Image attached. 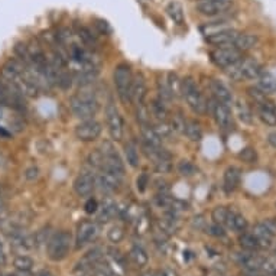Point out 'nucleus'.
I'll use <instances>...</instances> for the list:
<instances>
[{"label": "nucleus", "instance_id": "obj_33", "mask_svg": "<svg viewBox=\"0 0 276 276\" xmlns=\"http://www.w3.org/2000/svg\"><path fill=\"white\" fill-rule=\"evenodd\" d=\"M129 257H130V259H132V262H133L136 266H139V268L146 266L149 262L148 253H146V252H145L142 247H139V246L132 247L130 253H129Z\"/></svg>", "mask_w": 276, "mask_h": 276}, {"label": "nucleus", "instance_id": "obj_54", "mask_svg": "<svg viewBox=\"0 0 276 276\" xmlns=\"http://www.w3.org/2000/svg\"><path fill=\"white\" fill-rule=\"evenodd\" d=\"M156 276H178L176 275V272L175 271H172V269H168V268H165V269H161V271H158V272H155Z\"/></svg>", "mask_w": 276, "mask_h": 276}, {"label": "nucleus", "instance_id": "obj_44", "mask_svg": "<svg viewBox=\"0 0 276 276\" xmlns=\"http://www.w3.org/2000/svg\"><path fill=\"white\" fill-rule=\"evenodd\" d=\"M226 74L233 81H243V75H242V69H240V61H237L233 65L227 67L226 68Z\"/></svg>", "mask_w": 276, "mask_h": 276}, {"label": "nucleus", "instance_id": "obj_2", "mask_svg": "<svg viewBox=\"0 0 276 276\" xmlns=\"http://www.w3.org/2000/svg\"><path fill=\"white\" fill-rule=\"evenodd\" d=\"M72 247V236L69 232H57L46 242V255L52 262H61L69 255Z\"/></svg>", "mask_w": 276, "mask_h": 276}, {"label": "nucleus", "instance_id": "obj_29", "mask_svg": "<svg viewBox=\"0 0 276 276\" xmlns=\"http://www.w3.org/2000/svg\"><path fill=\"white\" fill-rule=\"evenodd\" d=\"M247 226H249V224H247V220H246L242 214L233 211L226 227L230 229V230H233V232L242 233V232H246V230H247Z\"/></svg>", "mask_w": 276, "mask_h": 276}, {"label": "nucleus", "instance_id": "obj_17", "mask_svg": "<svg viewBox=\"0 0 276 276\" xmlns=\"http://www.w3.org/2000/svg\"><path fill=\"white\" fill-rule=\"evenodd\" d=\"M240 69H242L243 80H257L260 77V74L263 72L262 65L252 58H244V60L242 58L240 60Z\"/></svg>", "mask_w": 276, "mask_h": 276}, {"label": "nucleus", "instance_id": "obj_50", "mask_svg": "<svg viewBox=\"0 0 276 276\" xmlns=\"http://www.w3.org/2000/svg\"><path fill=\"white\" fill-rule=\"evenodd\" d=\"M23 175L28 181H35V179L39 178V170H38V167H29V168L25 170Z\"/></svg>", "mask_w": 276, "mask_h": 276}, {"label": "nucleus", "instance_id": "obj_13", "mask_svg": "<svg viewBox=\"0 0 276 276\" xmlns=\"http://www.w3.org/2000/svg\"><path fill=\"white\" fill-rule=\"evenodd\" d=\"M236 262L244 269V271H260L262 272V263H263V256L256 255V252H240L234 255Z\"/></svg>", "mask_w": 276, "mask_h": 276}, {"label": "nucleus", "instance_id": "obj_58", "mask_svg": "<svg viewBox=\"0 0 276 276\" xmlns=\"http://www.w3.org/2000/svg\"><path fill=\"white\" fill-rule=\"evenodd\" d=\"M35 276H54V274L49 272V271H41V272H38Z\"/></svg>", "mask_w": 276, "mask_h": 276}, {"label": "nucleus", "instance_id": "obj_26", "mask_svg": "<svg viewBox=\"0 0 276 276\" xmlns=\"http://www.w3.org/2000/svg\"><path fill=\"white\" fill-rule=\"evenodd\" d=\"M140 130H142V138H143L145 143H148L150 146H155V148H161L162 139L158 136V133L155 132V129L152 128V125L140 126Z\"/></svg>", "mask_w": 276, "mask_h": 276}, {"label": "nucleus", "instance_id": "obj_18", "mask_svg": "<svg viewBox=\"0 0 276 276\" xmlns=\"http://www.w3.org/2000/svg\"><path fill=\"white\" fill-rule=\"evenodd\" d=\"M210 90H211L212 96L217 102H221L224 104H230L233 102V96L232 91L229 90V87L221 83L220 80H211L210 81Z\"/></svg>", "mask_w": 276, "mask_h": 276}, {"label": "nucleus", "instance_id": "obj_23", "mask_svg": "<svg viewBox=\"0 0 276 276\" xmlns=\"http://www.w3.org/2000/svg\"><path fill=\"white\" fill-rule=\"evenodd\" d=\"M257 87L265 93V94H272L276 93V77L271 72H262L260 77L257 78Z\"/></svg>", "mask_w": 276, "mask_h": 276}, {"label": "nucleus", "instance_id": "obj_38", "mask_svg": "<svg viewBox=\"0 0 276 276\" xmlns=\"http://www.w3.org/2000/svg\"><path fill=\"white\" fill-rule=\"evenodd\" d=\"M78 38L81 39V42L84 43L85 46H88V48H96V45H97V39H96V36L91 34V31L88 29V28H84V26H81L80 29H78Z\"/></svg>", "mask_w": 276, "mask_h": 276}, {"label": "nucleus", "instance_id": "obj_27", "mask_svg": "<svg viewBox=\"0 0 276 276\" xmlns=\"http://www.w3.org/2000/svg\"><path fill=\"white\" fill-rule=\"evenodd\" d=\"M232 212H233V210H230V208H227V207H224V206H217V207L212 210L211 217L212 220H214V223H217V224L226 227L227 223H229V220H230V217H232Z\"/></svg>", "mask_w": 276, "mask_h": 276}, {"label": "nucleus", "instance_id": "obj_52", "mask_svg": "<svg viewBox=\"0 0 276 276\" xmlns=\"http://www.w3.org/2000/svg\"><path fill=\"white\" fill-rule=\"evenodd\" d=\"M148 227H149L148 218H146L145 215L140 217L139 221H138V233H145V232L148 230Z\"/></svg>", "mask_w": 276, "mask_h": 276}, {"label": "nucleus", "instance_id": "obj_55", "mask_svg": "<svg viewBox=\"0 0 276 276\" xmlns=\"http://www.w3.org/2000/svg\"><path fill=\"white\" fill-rule=\"evenodd\" d=\"M263 224H265V226H266V227H268V229H269L272 233L276 234V221L275 220H265V221H263Z\"/></svg>", "mask_w": 276, "mask_h": 276}, {"label": "nucleus", "instance_id": "obj_39", "mask_svg": "<svg viewBox=\"0 0 276 276\" xmlns=\"http://www.w3.org/2000/svg\"><path fill=\"white\" fill-rule=\"evenodd\" d=\"M158 94H159V100H162L165 104L172 100V96L170 93V88H168V83H167V77H161L158 80Z\"/></svg>", "mask_w": 276, "mask_h": 276}, {"label": "nucleus", "instance_id": "obj_16", "mask_svg": "<svg viewBox=\"0 0 276 276\" xmlns=\"http://www.w3.org/2000/svg\"><path fill=\"white\" fill-rule=\"evenodd\" d=\"M255 237L259 242V246H260V250H265V249H271L272 244H274V239H275V234L272 233L265 224L263 221L262 223H257L255 227H253V232Z\"/></svg>", "mask_w": 276, "mask_h": 276}, {"label": "nucleus", "instance_id": "obj_41", "mask_svg": "<svg viewBox=\"0 0 276 276\" xmlns=\"http://www.w3.org/2000/svg\"><path fill=\"white\" fill-rule=\"evenodd\" d=\"M247 94H249V97L255 102L256 106L263 104L265 102H268V94H265L257 85H256V87H249V88H247Z\"/></svg>", "mask_w": 276, "mask_h": 276}, {"label": "nucleus", "instance_id": "obj_37", "mask_svg": "<svg viewBox=\"0 0 276 276\" xmlns=\"http://www.w3.org/2000/svg\"><path fill=\"white\" fill-rule=\"evenodd\" d=\"M152 128L155 129V132L158 133V136H159L161 139L170 138V136H172V133L175 132L173 128H172V125L168 123L167 120H158L155 125H152Z\"/></svg>", "mask_w": 276, "mask_h": 276}, {"label": "nucleus", "instance_id": "obj_48", "mask_svg": "<svg viewBox=\"0 0 276 276\" xmlns=\"http://www.w3.org/2000/svg\"><path fill=\"white\" fill-rule=\"evenodd\" d=\"M185 123H187V120H184L181 114H176V116L173 117V120H172V123H171V125H172V128H173L175 132H182V133H184Z\"/></svg>", "mask_w": 276, "mask_h": 276}, {"label": "nucleus", "instance_id": "obj_28", "mask_svg": "<svg viewBox=\"0 0 276 276\" xmlns=\"http://www.w3.org/2000/svg\"><path fill=\"white\" fill-rule=\"evenodd\" d=\"M167 83H168V88H170L172 99L182 96V80L179 78V75L176 72H170L167 75Z\"/></svg>", "mask_w": 276, "mask_h": 276}, {"label": "nucleus", "instance_id": "obj_32", "mask_svg": "<svg viewBox=\"0 0 276 276\" xmlns=\"http://www.w3.org/2000/svg\"><path fill=\"white\" fill-rule=\"evenodd\" d=\"M234 107H236V114L239 116L240 122H243L246 125H250L252 120H253V114H252V110L249 108V106L242 100H236Z\"/></svg>", "mask_w": 276, "mask_h": 276}, {"label": "nucleus", "instance_id": "obj_35", "mask_svg": "<svg viewBox=\"0 0 276 276\" xmlns=\"http://www.w3.org/2000/svg\"><path fill=\"white\" fill-rule=\"evenodd\" d=\"M87 162H88L90 167L102 171L103 170V167H104V155L102 153L100 149H94V150H91V152L88 153Z\"/></svg>", "mask_w": 276, "mask_h": 276}, {"label": "nucleus", "instance_id": "obj_36", "mask_svg": "<svg viewBox=\"0 0 276 276\" xmlns=\"http://www.w3.org/2000/svg\"><path fill=\"white\" fill-rule=\"evenodd\" d=\"M13 265H15V268H16L18 271H22V272H31L32 268L35 266V262H34V259L29 257V256L19 255L15 257Z\"/></svg>", "mask_w": 276, "mask_h": 276}, {"label": "nucleus", "instance_id": "obj_10", "mask_svg": "<svg viewBox=\"0 0 276 276\" xmlns=\"http://www.w3.org/2000/svg\"><path fill=\"white\" fill-rule=\"evenodd\" d=\"M96 188V176L88 171H81L74 181V191L78 197H90Z\"/></svg>", "mask_w": 276, "mask_h": 276}, {"label": "nucleus", "instance_id": "obj_63", "mask_svg": "<svg viewBox=\"0 0 276 276\" xmlns=\"http://www.w3.org/2000/svg\"><path fill=\"white\" fill-rule=\"evenodd\" d=\"M0 226H1V221H0Z\"/></svg>", "mask_w": 276, "mask_h": 276}, {"label": "nucleus", "instance_id": "obj_9", "mask_svg": "<svg viewBox=\"0 0 276 276\" xmlns=\"http://www.w3.org/2000/svg\"><path fill=\"white\" fill-rule=\"evenodd\" d=\"M148 96V84H146V78L143 77V74H136L133 75L132 80V87H130V103L135 104V107L145 103V99Z\"/></svg>", "mask_w": 276, "mask_h": 276}, {"label": "nucleus", "instance_id": "obj_49", "mask_svg": "<svg viewBox=\"0 0 276 276\" xmlns=\"http://www.w3.org/2000/svg\"><path fill=\"white\" fill-rule=\"evenodd\" d=\"M84 210L87 214H94L99 211V203L94 198H88L84 204Z\"/></svg>", "mask_w": 276, "mask_h": 276}, {"label": "nucleus", "instance_id": "obj_19", "mask_svg": "<svg viewBox=\"0 0 276 276\" xmlns=\"http://www.w3.org/2000/svg\"><path fill=\"white\" fill-rule=\"evenodd\" d=\"M257 114H259V119L265 125L276 126V106L274 103H271L269 100L265 102L263 104L257 106Z\"/></svg>", "mask_w": 276, "mask_h": 276}, {"label": "nucleus", "instance_id": "obj_45", "mask_svg": "<svg viewBox=\"0 0 276 276\" xmlns=\"http://www.w3.org/2000/svg\"><path fill=\"white\" fill-rule=\"evenodd\" d=\"M239 158L246 164H255L257 155H256V150L253 148H246L239 153Z\"/></svg>", "mask_w": 276, "mask_h": 276}, {"label": "nucleus", "instance_id": "obj_59", "mask_svg": "<svg viewBox=\"0 0 276 276\" xmlns=\"http://www.w3.org/2000/svg\"><path fill=\"white\" fill-rule=\"evenodd\" d=\"M142 276H156V274L155 272H146V274H143Z\"/></svg>", "mask_w": 276, "mask_h": 276}, {"label": "nucleus", "instance_id": "obj_5", "mask_svg": "<svg viewBox=\"0 0 276 276\" xmlns=\"http://www.w3.org/2000/svg\"><path fill=\"white\" fill-rule=\"evenodd\" d=\"M242 55H243V52L236 49L233 45L220 46V48H215L214 51L210 52V58H211L212 64L217 65L218 68H223V69H226L227 67H230L234 63L240 61Z\"/></svg>", "mask_w": 276, "mask_h": 276}, {"label": "nucleus", "instance_id": "obj_43", "mask_svg": "<svg viewBox=\"0 0 276 276\" xmlns=\"http://www.w3.org/2000/svg\"><path fill=\"white\" fill-rule=\"evenodd\" d=\"M178 172H179L182 176H192V175H195L197 168H195V165L192 164L191 161L182 159V161L178 164Z\"/></svg>", "mask_w": 276, "mask_h": 276}, {"label": "nucleus", "instance_id": "obj_56", "mask_svg": "<svg viewBox=\"0 0 276 276\" xmlns=\"http://www.w3.org/2000/svg\"><path fill=\"white\" fill-rule=\"evenodd\" d=\"M0 265H6V252H4L1 240H0Z\"/></svg>", "mask_w": 276, "mask_h": 276}, {"label": "nucleus", "instance_id": "obj_20", "mask_svg": "<svg viewBox=\"0 0 276 276\" xmlns=\"http://www.w3.org/2000/svg\"><path fill=\"white\" fill-rule=\"evenodd\" d=\"M240 182V170L237 167H229L224 171V179H223V187L226 192H233Z\"/></svg>", "mask_w": 276, "mask_h": 276}, {"label": "nucleus", "instance_id": "obj_60", "mask_svg": "<svg viewBox=\"0 0 276 276\" xmlns=\"http://www.w3.org/2000/svg\"><path fill=\"white\" fill-rule=\"evenodd\" d=\"M0 208H1V197H0Z\"/></svg>", "mask_w": 276, "mask_h": 276}, {"label": "nucleus", "instance_id": "obj_3", "mask_svg": "<svg viewBox=\"0 0 276 276\" xmlns=\"http://www.w3.org/2000/svg\"><path fill=\"white\" fill-rule=\"evenodd\" d=\"M182 96L188 107L195 114H206L208 110V103L200 91L197 81L192 77H187L182 80Z\"/></svg>", "mask_w": 276, "mask_h": 276}, {"label": "nucleus", "instance_id": "obj_22", "mask_svg": "<svg viewBox=\"0 0 276 276\" xmlns=\"http://www.w3.org/2000/svg\"><path fill=\"white\" fill-rule=\"evenodd\" d=\"M257 43V36L252 34H239L237 38L234 39L233 46L236 49H239L240 52H246L250 51L253 46Z\"/></svg>", "mask_w": 276, "mask_h": 276}, {"label": "nucleus", "instance_id": "obj_24", "mask_svg": "<svg viewBox=\"0 0 276 276\" xmlns=\"http://www.w3.org/2000/svg\"><path fill=\"white\" fill-rule=\"evenodd\" d=\"M149 111H150V116H153L156 120H167L168 116H170L167 104L162 100H159V99H155V100L150 102Z\"/></svg>", "mask_w": 276, "mask_h": 276}, {"label": "nucleus", "instance_id": "obj_31", "mask_svg": "<svg viewBox=\"0 0 276 276\" xmlns=\"http://www.w3.org/2000/svg\"><path fill=\"white\" fill-rule=\"evenodd\" d=\"M184 133L187 135V138L191 142H200L201 136H203V130H201V126L197 120H187Z\"/></svg>", "mask_w": 276, "mask_h": 276}, {"label": "nucleus", "instance_id": "obj_11", "mask_svg": "<svg viewBox=\"0 0 276 276\" xmlns=\"http://www.w3.org/2000/svg\"><path fill=\"white\" fill-rule=\"evenodd\" d=\"M99 236V226L94 221H81L77 229V247H83L85 244L91 243Z\"/></svg>", "mask_w": 276, "mask_h": 276}, {"label": "nucleus", "instance_id": "obj_25", "mask_svg": "<svg viewBox=\"0 0 276 276\" xmlns=\"http://www.w3.org/2000/svg\"><path fill=\"white\" fill-rule=\"evenodd\" d=\"M239 243H240V246L244 250H249V252L260 250L259 242H257V239H256L255 234L252 232H242V234L239 236Z\"/></svg>", "mask_w": 276, "mask_h": 276}, {"label": "nucleus", "instance_id": "obj_40", "mask_svg": "<svg viewBox=\"0 0 276 276\" xmlns=\"http://www.w3.org/2000/svg\"><path fill=\"white\" fill-rule=\"evenodd\" d=\"M136 120L139 122L140 126L150 125V111H149V107L145 103L136 106Z\"/></svg>", "mask_w": 276, "mask_h": 276}, {"label": "nucleus", "instance_id": "obj_8", "mask_svg": "<svg viewBox=\"0 0 276 276\" xmlns=\"http://www.w3.org/2000/svg\"><path fill=\"white\" fill-rule=\"evenodd\" d=\"M100 135H102V125L94 119L83 120L75 128V138L80 142H94L96 139H99Z\"/></svg>", "mask_w": 276, "mask_h": 276}, {"label": "nucleus", "instance_id": "obj_30", "mask_svg": "<svg viewBox=\"0 0 276 276\" xmlns=\"http://www.w3.org/2000/svg\"><path fill=\"white\" fill-rule=\"evenodd\" d=\"M125 158L128 165L132 168H139L140 165V155H139V149L135 143H128L125 146Z\"/></svg>", "mask_w": 276, "mask_h": 276}, {"label": "nucleus", "instance_id": "obj_6", "mask_svg": "<svg viewBox=\"0 0 276 276\" xmlns=\"http://www.w3.org/2000/svg\"><path fill=\"white\" fill-rule=\"evenodd\" d=\"M106 120L107 126H108V133H110L111 139L114 142H120L123 139V133H125L123 117H122L119 108L116 107V104H113L111 102L106 107Z\"/></svg>", "mask_w": 276, "mask_h": 276}, {"label": "nucleus", "instance_id": "obj_15", "mask_svg": "<svg viewBox=\"0 0 276 276\" xmlns=\"http://www.w3.org/2000/svg\"><path fill=\"white\" fill-rule=\"evenodd\" d=\"M120 184H122V178L111 173V172H107V171H100V173L96 176V185H99L103 191L106 192H113L119 190Z\"/></svg>", "mask_w": 276, "mask_h": 276}, {"label": "nucleus", "instance_id": "obj_12", "mask_svg": "<svg viewBox=\"0 0 276 276\" xmlns=\"http://www.w3.org/2000/svg\"><path fill=\"white\" fill-rule=\"evenodd\" d=\"M212 116H214V120L217 123V126L220 129H229L232 126V122H233V117H232V111H230V107L229 104H224L221 102H214L211 104Z\"/></svg>", "mask_w": 276, "mask_h": 276}, {"label": "nucleus", "instance_id": "obj_51", "mask_svg": "<svg viewBox=\"0 0 276 276\" xmlns=\"http://www.w3.org/2000/svg\"><path fill=\"white\" fill-rule=\"evenodd\" d=\"M136 185H138V190H139V191L145 192L146 187L149 185L148 175H146V173H142V175H139V178H138V181H136Z\"/></svg>", "mask_w": 276, "mask_h": 276}, {"label": "nucleus", "instance_id": "obj_34", "mask_svg": "<svg viewBox=\"0 0 276 276\" xmlns=\"http://www.w3.org/2000/svg\"><path fill=\"white\" fill-rule=\"evenodd\" d=\"M167 13L175 23H178V25L184 23V9H182L181 3L171 1L170 4L167 6Z\"/></svg>", "mask_w": 276, "mask_h": 276}, {"label": "nucleus", "instance_id": "obj_53", "mask_svg": "<svg viewBox=\"0 0 276 276\" xmlns=\"http://www.w3.org/2000/svg\"><path fill=\"white\" fill-rule=\"evenodd\" d=\"M207 226V223L203 220V217L201 215H198V217H195L194 218V227H197V229H203L204 230V227Z\"/></svg>", "mask_w": 276, "mask_h": 276}, {"label": "nucleus", "instance_id": "obj_61", "mask_svg": "<svg viewBox=\"0 0 276 276\" xmlns=\"http://www.w3.org/2000/svg\"><path fill=\"white\" fill-rule=\"evenodd\" d=\"M223 1H233V0H223Z\"/></svg>", "mask_w": 276, "mask_h": 276}, {"label": "nucleus", "instance_id": "obj_1", "mask_svg": "<svg viewBox=\"0 0 276 276\" xmlns=\"http://www.w3.org/2000/svg\"><path fill=\"white\" fill-rule=\"evenodd\" d=\"M69 107L72 114L80 120H90L94 119V116L99 111V102L96 97V93L91 90V85H85L78 90L77 94H74L69 100Z\"/></svg>", "mask_w": 276, "mask_h": 276}, {"label": "nucleus", "instance_id": "obj_21", "mask_svg": "<svg viewBox=\"0 0 276 276\" xmlns=\"http://www.w3.org/2000/svg\"><path fill=\"white\" fill-rule=\"evenodd\" d=\"M117 214H119V206H117L113 200L107 198V200L103 201V204H102V207H100L99 221L107 223V221H110L111 218H114Z\"/></svg>", "mask_w": 276, "mask_h": 276}, {"label": "nucleus", "instance_id": "obj_4", "mask_svg": "<svg viewBox=\"0 0 276 276\" xmlns=\"http://www.w3.org/2000/svg\"><path fill=\"white\" fill-rule=\"evenodd\" d=\"M113 80H114L116 91H117V96H119L120 102L125 103V104L130 103V87H132V80H133L130 65H117L114 68V72H113Z\"/></svg>", "mask_w": 276, "mask_h": 276}, {"label": "nucleus", "instance_id": "obj_47", "mask_svg": "<svg viewBox=\"0 0 276 276\" xmlns=\"http://www.w3.org/2000/svg\"><path fill=\"white\" fill-rule=\"evenodd\" d=\"M108 240L110 242H113V243H119V242H122L123 240V237H125V232H123V229L122 227H119V226H114V227H111L110 230H108Z\"/></svg>", "mask_w": 276, "mask_h": 276}, {"label": "nucleus", "instance_id": "obj_14", "mask_svg": "<svg viewBox=\"0 0 276 276\" xmlns=\"http://www.w3.org/2000/svg\"><path fill=\"white\" fill-rule=\"evenodd\" d=\"M239 34H240L239 31L232 29V28H227L224 31H220L217 34H212V35L206 36V39H207V42L210 43V45H214L217 48H220V46H230V45H233L234 39L237 38Z\"/></svg>", "mask_w": 276, "mask_h": 276}, {"label": "nucleus", "instance_id": "obj_42", "mask_svg": "<svg viewBox=\"0 0 276 276\" xmlns=\"http://www.w3.org/2000/svg\"><path fill=\"white\" fill-rule=\"evenodd\" d=\"M153 167H155V171L159 172V173H167V172H170L171 168H172L170 153H167L165 156H162L159 161L153 162Z\"/></svg>", "mask_w": 276, "mask_h": 276}, {"label": "nucleus", "instance_id": "obj_7", "mask_svg": "<svg viewBox=\"0 0 276 276\" xmlns=\"http://www.w3.org/2000/svg\"><path fill=\"white\" fill-rule=\"evenodd\" d=\"M233 1H223V0H198L195 4V10L207 18H215L226 13L232 7Z\"/></svg>", "mask_w": 276, "mask_h": 276}, {"label": "nucleus", "instance_id": "obj_46", "mask_svg": "<svg viewBox=\"0 0 276 276\" xmlns=\"http://www.w3.org/2000/svg\"><path fill=\"white\" fill-rule=\"evenodd\" d=\"M206 233L210 234L212 237H224L226 236V232H224V227L217 224V223H212V224H207L204 227Z\"/></svg>", "mask_w": 276, "mask_h": 276}, {"label": "nucleus", "instance_id": "obj_62", "mask_svg": "<svg viewBox=\"0 0 276 276\" xmlns=\"http://www.w3.org/2000/svg\"><path fill=\"white\" fill-rule=\"evenodd\" d=\"M9 276H16V275H9Z\"/></svg>", "mask_w": 276, "mask_h": 276}, {"label": "nucleus", "instance_id": "obj_57", "mask_svg": "<svg viewBox=\"0 0 276 276\" xmlns=\"http://www.w3.org/2000/svg\"><path fill=\"white\" fill-rule=\"evenodd\" d=\"M268 142H269V145H271L272 148L276 149V132L269 133V136H268Z\"/></svg>", "mask_w": 276, "mask_h": 276}]
</instances>
